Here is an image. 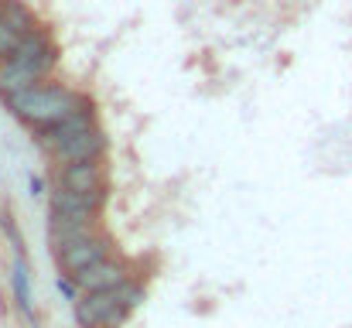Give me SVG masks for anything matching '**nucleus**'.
Wrapping results in <instances>:
<instances>
[{
    "label": "nucleus",
    "instance_id": "1",
    "mask_svg": "<svg viewBox=\"0 0 352 328\" xmlns=\"http://www.w3.org/2000/svg\"><path fill=\"white\" fill-rule=\"evenodd\" d=\"M55 69V48L45 38V31H34L31 38L21 41V48L0 62V96L10 100L38 83H45Z\"/></svg>",
    "mask_w": 352,
    "mask_h": 328
},
{
    "label": "nucleus",
    "instance_id": "2",
    "mask_svg": "<svg viewBox=\"0 0 352 328\" xmlns=\"http://www.w3.org/2000/svg\"><path fill=\"white\" fill-rule=\"evenodd\" d=\"M82 103H86V96L72 93L69 86H48V83H38V86H31V89H24V93H17V96L7 100L10 113L21 123H28L34 133L62 123L65 116H72Z\"/></svg>",
    "mask_w": 352,
    "mask_h": 328
},
{
    "label": "nucleus",
    "instance_id": "3",
    "mask_svg": "<svg viewBox=\"0 0 352 328\" xmlns=\"http://www.w3.org/2000/svg\"><path fill=\"white\" fill-rule=\"evenodd\" d=\"M126 318V308L117 301V291H100V294H82L76 301V322L82 328H107L120 325Z\"/></svg>",
    "mask_w": 352,
    "mask_h": 328
},
{
    "label": "nucleus",
    "instance_id": "4",
    "mask_svg": "<svg viewBox=\"0 0 352 328\" xmlns=\"http://www.w3.org/2000/svg\"><path fill=\"white\" fill-rule=\"evenodd\" d=\"M110 250H113L110 236H107V232H93V236H86V239H79V243L58 250V263H62V270H69V274H82V270L96 267L100 260H107Z\"/></svg>",
    "mask_w": 352,
    "mask_h": 328
},
{
    "label": "nucleus",
    "instance_id": "5",
    "mask_svg": "<svg viewBox=\"0 0 352 328\" xmlns=\"http://www.w3.org/2000/svg\"><path fill=\"white\" fill-rule=\"evenodd\" d=\"M100 232V216H69V212H52L48 219V243L55 250H65L86 236Z\"/></svg>",
    "mask_w": 352,
    "mask_h": 328
},
{
    "label": "nucleus",
    "instance_id": "6",
    "mask_svg": "<svg viewBox=\"0 0 352 328\" xmlns=\"http://www.w3.org/2000/svg\"><path fill=\"white\" fill-rule=\"evenodd\" d=\"M58 185L69 192L100 195V192H107V171L100 161H72V164L58 168Z\"/></svg>",
    "mask_w": 352,
    "mask_h": 328
},
{
    "label": "nucleus",
    "instance_id": "7",
    "mask_svg": "<svg viewBox=\"0 0 352 328\" xmlns=\"http://www.w3.org/2000/svg\"><path fill=\"white\" fill-rule=\"evenodd\" d=\"M96 116H93V103L86 100L82 107L76 109L72 116H65L62 123H55V127H48V130H38V144L48 151V154H55L65 140H72L76 133H82V130H93L96 123H93Z\"/></svg>",
    "mask_w": 352,
    "mask_h": 328
},
{
    "label": "nucleus",
    "instance_id": "8",
    "mask_svg": "<svg viewBox=\"0 0 352 328\" xmlns=\"http://www.w3.org/2000/svg\"><path fill=\"white\" fill-rule=\"evenodd\" d=\"M123 281H130L126 277V263H120V260H100L96 267H89V270H82V274H76V287L82 291V294H100V291H117Z\"/></svg>",
    "mask_w": 352,
    "mask_h": 328
},
{
    "label": "nucleus",
    "instance_id": "9",
    "mask_svg": "<svg viewBox=\"0 0 352 328\" xmlns=\"http://www.w3.org/2000/svg\"><path fill=\"white\" fill-rule=\"evenodd\" d=\"M103 151H107V137H103V130H82V133H76L72 140H65L52 157L58 161V164H72V161H100L103 157Z\"/></svg>",
    "mask_w": 352,
    "mask_h": 328
},
{
    "label": "nucleus",
    "instance_id": "10",
    "mask_svg": "<svg viewBox=\"0 0 352 328\" xmlns=\"http://www.w3.org/2000/svg\"><path fill=\"white\" fill-rule=\"evenodd\" d=\"M107 202V192L100 195H82V192H69V188H55L52 192V212H69V216H100Z\"/></svg>",
    "mask_w": 352,
    "mask_h": 328
},
{
    "label": "nucleus",
    "instance_id": "11",
    "mask_svg": "<svg viewBox=\"0 0 352 328\" xmlns=\"http://www.w3.org/2000/svg\"><path fill=\"white\" fill-rule=\"evenodd\" d=\"M0 17L21 34V38H31L34 31H38V24H34V14L21 3V0H0Z\"/></svg>",
    "mask_w": 352,
    "mask_h": 328
},
{
    "label": "nucleus",
    "instance_id": "12",
    "mask_svg": "<svg viewBox=\"0 0 352 328\" xmlns=\"http://www.w3.org/2000/svg\"><path fill=\"white\" fill-rule=\"evenodd\" d=\"M10 281H14V294H17L21 311L31 315V287H28V263H24V256L14 260V274H10Z\"/></svg>",
    "mask_w": 352,
    "mask_h": 328
},
{
    "label": "nucleus",
    "instance_id": "13",
    "mask_svg": "<svg viewBox=\"0 0 352 328\" xmlns=\"http://www.w3.org/2000/svg\"><path fill=\"white\" fill-rule=\"evenodd\" d=\"M117 301L126 308V311H130V308H137V305L144 301V287H140L137 281H123V284L117 287Z\"/></svg>",
    "mask_w": 352,
    "mask_h": 328
},
{
    "label": "nucleus",
    "instance_id": "14",
    "mask_svg": "<svg viewBox=\"0 0 352 328\" xmlns=\"http://www.w3.org/2000/svg\"><path fill=\"white\" fill-rule=\"evenodd\" d=\"M107 328H117V325H107Z\"/></svg>",
    "mask_w": 352,
    "mask_h": 328
}]
</instances>
